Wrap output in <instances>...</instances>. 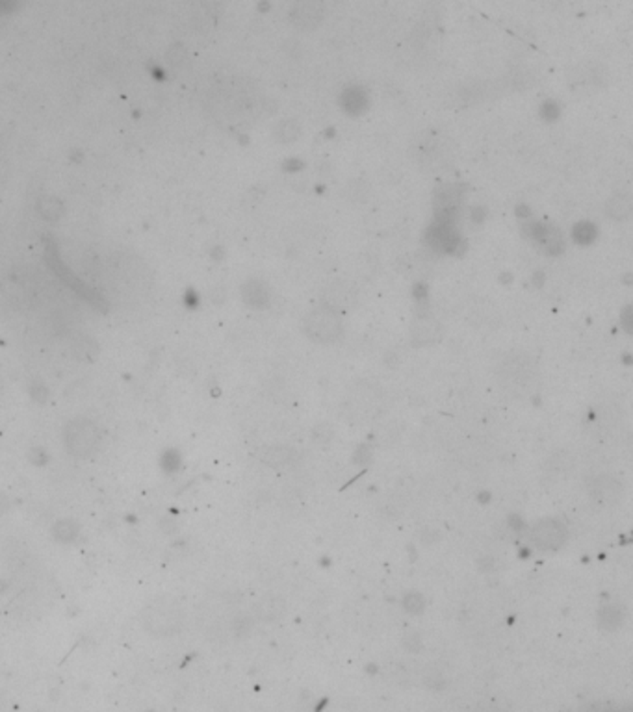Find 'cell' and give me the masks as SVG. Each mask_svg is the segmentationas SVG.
<instances>
[{"label": "cell", "instance_id": "cell-15", "mask_svg": "<svg viewBox=\"0 0 633 712\" xmlns=\"http://www.w3.org/2000/svg\"><path fill=\"white\" fill-rule=\"evenodd\" d=\"M329 297L333 299L334 303H338V304H349L351 303V299H353V292L349 288H344L342 284H336L333 288V292L329 293Z\"/></svg>", "mask_w": 633, "mask_h": 712}, {"label": "cell", "instance_id": "cell-9", "mask_svg": "<svg viewBox=\"0 0 633 712\" xmlns=\"http://www.w3.org/2000/svg\"><path fill=\"white\" fill-rule=\"evenodd\" d=\"M342 104L349 113H363L368 108V95L363 88H349L342 97Z\"/></svg>", "mask_w": 633, "mask_h": 712}, {"label": "cell", "instance_id": "cell-16", "mask_svg": "<svg viewBox=\"0 0 633 712\" xmlns=\"http://www.w3.org/2000/svg\"><path fill=\"white\" fill-rule=\"evenodd\" d=\"M574 238L578 239V241H581V243H587V241H591V239L594 238V226L591 223H579L578 226L574 229Z\"/></svg>", "mask_w": 633, "mask_h": 712}, {"label": "cell", "instance_id": "cell-13", "mask_svg": "<svg viewBox=\"0 0 633 712\" xmlns=\"http://www.w3.org/2000/svg\"><path fill=\"white\" fill-rule=\"evenodd\" d=\"M574 462L570 459H564L563 454H555L554 459H550L546 462V469H548V477H564L572 469Z\"/></svg>", "mask_w": 633, "mask_h": 712}, {"label": "cell", "instance_id": "cell-3", "mask_svg": "<svg viewBox=\"0 0 633 712\" xmlns=\"http://www.w3.org/2000/svg\"><path fill=\"white\" fill-rule=\"evenodd\" d=\"M587 490H589L591 498L598 505H604V507H613L624 495V484L617 477L608 473L591 477L589 483H587Z\"/></svg>", "mask_w": 633, "mask_h": 712}, {"label": "cell", "instance_id": "cell-6", "mask_svg": "<svg viewBox=\"0 0 633 712\" xmlns=\"http://www.w3.org/2000/svg\"><path fill=\"white\" fill-rule=\"evenodd\" d=\"M264 462L275 469L292 468L300 462V453L288 445H273L264 453Z\"/></svg>", "mask_w": 633, "mask_h": 712}, {"label": "cell", "instance_id": "cell-4", "mask_svg": "<svg viewBox=\"0 0 633 712\" xmlns=\"http://www.w3.org/2000/svg\"><path fill=\"white\" fill-rule=\"evenodd\" d=\"M290 21L295 28L314 30L324 21V6L319 2H300L290 11Z\"/></svg>", "mask_w": 633, "mask_h": 712}, {"label": "cell", "instance_id": "cell-1", "mask_svg": "<svg viewBox=\"0 0 633 712\" xmlns=\"http://www.w3.org/2000/svg\"><path fill=\"white\" fill-rule=\"evenodd\" d=\"M344 323L336 312V308L329 304L312 308L303 319V332L309 340L316 343H333L342 336Z\"/></svg>", "mask_w": 633, "mask_h": 712}, {"label": "cell", "instance_id": "cell-10", "mask_svg": "<svg viewBox=\"0 0 633 712\" xmlns=\"http://www.w3.org/2000/svg\"><path fill=\"white\" fill-rule=\"evenodd\" d=\"M301 134V125L295 119H283L273 128V137L280 143H292L295 142Z\"/></svg>", "mask_w": 633, "mask_h": 712}, {"label": "cell", "instance_id": "cell-14", "mask_svg": "<svg viewBox=\"0 0 633 712\" xmlns=\"http://www.w3.org/2000/svg\"><path fill=\"white\" fill-rule=\"evenodd\" d=\"M426 607V599L420 592H409L403 599V609L411 612V614H420Z\"/></svg>", "mask_w": 633, "mask_h": 712}, {"label": "cell", "instance_id": "cell-8", "mask_svg": "<svg viewBox=\"0 0 633 712\" xmlns=\"http://www.w3.org/2000/svg\"><path fill=\"white\" fill-rule=\"evenodd\" d=\"M632 195L629 193H615L605 202V214L615 221H624L628 219L629 214H632Z\"/></svg>", "mask_w": 633, "mask_h": 712}, {"label": "cell", "instance_id": "cell-5", "mask_svg": "<svg viewBox=\"0 0 633 712\" xmlns=\"http://www.w3.org/2000/svg\"><path fill=\"white\" fill-rule=\"evenodd\" d=\"M531 238L535 239V243L548 254H557L561 249H563V238H561V232L557 229H554V226H548V224H544V226H542V224L535 226L533 232H531Z\"/></svg>", "mask_w": 633, "mask_h": 712}, {"label": "cell", "instance_id": "cell-12", "mask_svg": "<svg viewBox=\"0 0 633 712\" xmlns=\"http://www.w3.org/2000/svg\"><path fill=\"white\" fill-rule=\"evenodd\" d=\"M598 624L605 631L619 629L622 625V612L617 607H602L598 612Z\"/></svg>", "mask_w": 633, "mask_h": 712}, {"label": "cell", "instance_id": "cell-2", "mask_svg": "<svg viewBox=\"0 0 633 712\" xmlns=\"http://www.w3.org/2000/svg\"><path fill=\"white\" fill-rule=\"evenodd\" d=\"M530 536L533 546L540 551H557L564 546L569 532H566V527L563 523L548 517V519H540L533 525Z\"/></svg>", "mask_w": 633, "mask_h": 712}, {"label": "cell", "instance_id": "cell-11", "mask_svg": "<svg viewBox=\"0 0 633 712\" xmlns=\"http://www.w3.org/2000/svg\"><path fill=\"white\" fill-rule=\"evenodd\" d=\"M244 295H246V301L251 306H264L270 301L268 286L262 280H251V282H247Z\"/></svg>", "mask_w": 633, "mask_h": 712}, {"label": "cell", "instance_id": "cell-7", "mask_svg": "<svg viewBox=\"0 0 633 712\" xmlns=\"http://www.w3.org/2000/svg\"><path fill=\"white\" fill-rule=\"evenodd\" d=\"M411 336H413L416 345H423V343L437 342L440 338V325L433 319H420L411 328Z\"/></svg>", "mask_w": 633, "mask_h": 712}]
</instances>
